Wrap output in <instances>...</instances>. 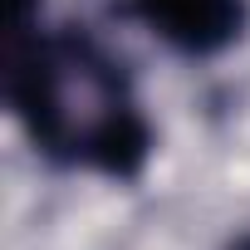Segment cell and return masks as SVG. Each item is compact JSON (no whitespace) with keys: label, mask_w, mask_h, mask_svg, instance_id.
<instances>
[{"label":"cell","mask_w":250,"mask_h":250,"mask_svg":"<svg viewBox=\"0 0 250 250\" xmlns=\"http://www.w3.org/2000/svg\"><path fill=\"white\" fill-rule=\"evenodd\" d=\"M5 93L35 152L128 182L152 157V123L123 64L83 30H10Z\"/></svg>","instance_id":"cell-1"},{"label":"cell","mask_w":250,"mask_h":250,"mask_svg":"<svg viewBox=\"0 0 250 250\" xmlns=\"http://www.w3.org/2000/svg\"><path fill=\"white\" fill-rule=\"evenodd\" d=\"M230 250H250V235H245V240H235V245H230Z\"/></svg>","instance_id":"cell-3"},{"label":"cell","mask_w":250,"mask_h":250,"mask_svg":"<svg viewBox=\"0 0 250 250\" xmlns=\"http://www.w3.org/2000/svg\"><path fill=\"white\" fill-rule=\"evenodd\" d=\"M133 10L182 54H216L245 25V0H133Z\"/></svg>","instance_id":"cell-2"}]
</instances>
